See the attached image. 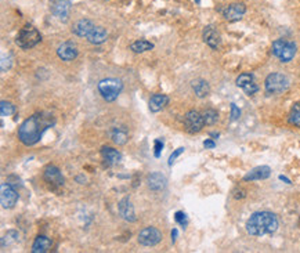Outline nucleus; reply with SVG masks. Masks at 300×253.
<instances>
[{
  "label": "nucleus",
  "mask_w": 300,
  "mask_h": 253,
  "mask_svg": "<svg viewBox=\"0 0 300 253\" xmlns=\"http://www.w3.org/2000/svg\"><path fill=\"white\" fill-rule=\"evenodd\" d=\"M17 240H18V234L15 233V231H8V233L1 238V244L7 241V245H8V244H11V242H15Z\"/></svg>",
  "instance_id": "obj_32"
},
{
  "label": "nucleus",
  "mask_w": 300,
  "mask_h": 253,
  "mask_svg": "<svg viewBox=\"0 0 300 253\" xmlns=\"http://www.w3.org/2000/svg\"><path fill=\"white\" fill-rule=\"evenodd\" d=\"M194 1H195L197 4H199V3H201V0H194Z\"/></svg>",
  "instance_id": "obj_40"
},
{
  "label": "nucleus",
  "mask_w": 300,
  "mask_h": 253,
  "mask_svg": "<svg viewBox=\"0 0 300 253\" xmlns=\"http://www.w3.org/2000/svg\"><path fill=\"white\" fill-rule=\"evenodd\" d=\"M174 220H176V223L180 224L183 228L187 227L188 220H187V214H185L184 212H180V210L179 212H176V213H174Z\"/></svg>",
  "instance_id": "obj_31"
},
{
  "label": "nucleus",
  "mask_w": 300,
  "mask_h": 253,
  "mask_svg": "<svg viewBox=\"0 0 300 253\" xmlns=\"http://www.w3.org/2000/svg\"><path fill=\"white\" fill-rule=\"evenodd\" d=\"M155 152H153V155L156 156V158H159L160 156V151L163 149V140H160V138H156L155 140Z\"/></svg>",
  "instance_id": "obj_34"
},
{
  "label": "nucleus",
  "mask_w": 300,
  "mask_h": 253,
  "mask_svg": "<svg viewBox=\"0 0 300 253\" xmlns=\"http://www.w3.org/2000/svg\"><path fill=\"white\" fill-rule=\"evenodd\" d=\"M288 122L294 126H298L300 127V103L294 105V108L291 111V115L288 118Z\"/></svg>",
  "instance_id": "obj_27"
},
{
  "label": "nucleus",
  "mask_w": 300,
  "mask_h": 253,
  "mask_svg": "<svg viewBox=\"0 0 300 253\" xmlns=\"http://www.w3.org/2000/svg\"><path fill=\"white\" fill-rule=\"evenodd\" d=\"M192 90L195 91V94L199 98H204L211 93V87H209V83L204 79H195V80H192Z\"/></svg>",
  "instance_id": "obj_24"
},
{
  "label": "nucleus",
  "mask_w": 300,
  "mask_h": 253,
  "mask_svg": "<svg viewBox=\"0 0 300 253\" xmlns=\"http://www.w3.org/2000/svg\"><path fill=\"white\" fill-rule=\"evenodd\" d=\"M148 187L155 191V192H159L162 190H165L166 187V177L160 173H152V175L148 176L147 179Z\"/></svg>",
  "instance_id": "obj_18"
},
{
  "label": "nucleus",
  "mask_w": 300,
  "mask_h": 253,
  "mask_svg": "<svg viewBox=\"0 0 300 253\" xmlns=\"http://www.w3.org/2000/svg\"><path fill=\"white\" fill-rule=\"evenodd\" d=\"M18 201V192L10 183L1 184L0 190V202L4 209H13Z\"/></svg>",
  "instance_id": "obj_7"
},
{
  "label": "nucleus",
  "mask_w": 300,
  "mask_h": 253,
  "mask_svg": "<svg viewBox=\"0 0 300 253\" xmlns=\"http://www.w3.org/2000/svg\"><path fill=\"white\" fill-rule=\"evenodd\" d=\"M77 47L74 42H64L57 49V56L63 61H74L77 57Z\"/></svg>",
  "instance_id": "obj_13"
},
{
  "label": "nucleus",
  "mask_w": 300,
  "mask_h": 253,
  "mask_svg": "<svg viewBox=\"0 0 300 253\" xmlns=\"http://www.w3.org/2000/svg\"><path fill=\"white\" fill-rule=\"evenodd\" d=\"M94 26L96 25L90 20H80L77 21L76 24L74 25L72 31H74V33H75L76 36H79V38H86Z\"/></svg>",
  "instance_id": "obj_21"
},
{
  "label": "nucleus",
  "mask_w": 300,
  "mask_h": 253,
  "mask_svg": "<svg viewBox=\"0 0 300 253\" xmlns=\"http://www.w3.org/2000/svg\"><path fill=\"white\" fill-rule=\"evenodd\" d=\"M53 247V242L50 238H47L45 235H39L36 237V240L33 242L32 245V252L33 253H46L49 252Z\"/></svg>",
  "instance_id": "obj_20"
},
{
  "label": "nucleus",
  "mask_w": 300,
  "mask_h": 253,
  "mask_svg": "<svg viewBox=\"0 0 300 253\" xmlns=\"http://www.w3.org/2000/svg\"><path fill=\"white\" fill-rule=\"evenodd\" d=\"M278 230V219L271 212H256L246 221V231L250 235L262 237L274 234Z\"/></svg>",
  "instance_id": "obj_2"
},
{
  "label": "nucleus",
  "mask_w": 300,
  "mask_h": 253,
  "mask_svg": "<svg viewBox=\"0 0 300 253\" xmlns=\"http://www.w3.org/2000/svg\"><path fill=\"white\" fill-rule=\"evenodd\" d=\"M204 40L206 45L212 47V49H215V50L219 47L220 42H222L220 33H219V31L213 25H208L204 29Z\"/></svg>",
  "instance_id": "obj_16"
},
{
  "label": "nucleus",
  "mask_w": 300,
  "mask_h": 253,
  "mask_svg": "<svg viewBox=\"0 0 300 253\" xmlns=\"http://www.w3.org/2000/svg\"><path fill=\"white\" fill-rule=\"evenodd\" d=\"M204 147L206 149H213L216 147V143L213 140H205L204 141Z\"/></svg>",
  "instance_id": "obj_36"
},
{
  "label": "nucleus",
  "mask_w": 300,
  "mask_h": 253,
  "mask_svg": "<svg viewBox=\"0 0 300 253\" xmlns=\"http://www.w3.org/2000/svg\"><path fill=\"white\" fill-rule=\"evenodd\" d=\"M71 11V1L70 0H56L51 4V13L57 17L58 20L67 21Z\"/></svg>",
  "instance_id": "obj_14"
},
{
  "label": "nucleus",
  "mask_w": 300,
  "mask_h": 253,
  "mask_svg": "<svg viewBox=\"0 0 300 253\" xmlns=\"http://www.w3.org/2000/svg\"><path fill=\"white\" fill-rule=\"evenodd\" d=\"M118 209H119V214L125 219L126 221H130V223H134L136 221V213H134V208L132 205V202L129 198H123L119 201L118 203Z\"/></svg>",
  "instance_id": "obj_15"
},
{
  "label": "nucleus",
  "mask_w": 300,
  "mask_h": 253,
  "mask_svg": "<svg viewBox=\"0 0 300 253\" xmlns=\"http://www.w3.org/2000/svg\"><path fill=\"white\" fill-rule=\"evenodd\" d=\"M280 180H282V182L288 183V184H291V180H289V179H287L285 176H280Z\"/></svg>",
  "instance_id": "obj_38"
},
{
  "label": "nucleus",
  "mask_w": 300,
  "mask_h": 253,
  "mask_svg": "<svg viewBox=\"0 0 300 253\" xmlns=\"http://www.w3.org/2000/svg\"><path fill=\"white\" fill-rule=\"evenodd\" d=\"M162 241V233L155 227H147L139 234V242L144 247H155Z\"/></svg>",
  "instance_id": "obj_9"
},
{
  "label": "nucleus",
  "mask_w": 300,
  "mask_h": 253,
  "mask_svg": "<svg viewBox=\"0 0 300 253\" xmlns=\"http://www.w3.org/2000/svg\"><path fill=\"white\" fill-rule=\"evenodd\" d=\"M271 175V169L268 166H257L252 169L248 175L243 177L245 182H255V180H266Z\"/></svg>",
  "instance_id": "obj_17"
},
{
  "label": "nucleus",
  "mask_w": 300,
  "mask_h": 253,
  "mask_svg": "<svg viewBox=\"0 0 300 253\" xmlns=\"http://www.w3.org/2000/svg\"><path fill=\"white\" fill-rule=\"evenodd\" d=\"M176 238H177V230L174 228V230L172 231V242H173V244L176 242Z\"/></svg>",
  "instance_id": "obj_37"
},
{
  "label": "nucleus",
  "mask_w": 300,
  "mask_h": 253,
  "mask_svg": "<svg viewBox=\"0 0 300 253\" xmlns=\"http://www.w3.org/2000/svg\"><path fill=\"white\" fill-rule=\"evenodd\" d=\"M184 151H185V148H183V147H180V148L176 149V151L173 152L172 155L169 156V166H172L173 162H174V161H176V159H177V158H179V156L181 155V154H183Z\"/></svg>",
  "instance_id": "obj_33"
},
{
  "label": "nucleus",
  "mask_w": 300,
  "mask_h": 253,
  "mask_svg": "<svg viewBox=\"0 0 300 253\" xmlns=\"http://www.w3.org/2000/svg\"><path fill=\"white\" fill-rule=\"evenodd\" d=\"M111 138L118 145H125L129 140L128 130L125 129V127H114L112 133H111Z\"/></svg>",
  "instance_id": "obj_25"
},
{
  "label": "nucleus",
  "mask_w": 300,
  "mask_h": 253,
  "mask_svg": "<svg viewBox=\"0 0 300 253\" xmlns=\"http://www.w3.org/2000/svg\"><path fill=\"white\" fill-rule=\"evenodd\" d=\"M101 155L104 158V161L108 163L109 166H114L116 163H119L122 159L121 152H118L116 149L111 148V147H104L101 149Z\"/></svg>",
  "instance_id": "obj_23"
},
{
  "label": "nucleus",
  "mask_w": 300,
  "mask_h": 253,
  "mask_svg": "<svg viewBox=\"0 0 300 253\" xmlns=\"http://www.w3.org/2000/svg\"><path fill=\"white\" fill-rule=\"evenodd\" d=\"M153 45L150 43L147 40H137V42H133L130 45V50L134 53H144L148 52V50H152Z\"/></svg>",
  "instance_id": "obj_26"
},
{
  "label": "nucleus",
  "mask_w": 300,
  "mask_h": 253,
  "mask_svg": "<svg viewBox=\"0 0 300 253\" xmlns=\"http://www.w3.org/2000/svg\"><path fill=\"white\" fill-rule=\"evenodd\" d=\"M241 117V110L235 104H231V121H236Z\"/></svg>",
  "instance_id": "obj_35"
},
{
  "label": "nucleus",
  "mask_w": 300,
  "mask_h": 253,
  "mask_svg": "<svg viewBox=\"0 0 300 253\" xmlns=\"http://www.w3.org/2000/svg\"><path fill=\"white\" fill-rule=\"evenodd\" d=\"M236 86L241 87L248 96H253L259 90V86L255 83V78L252 73H242L236 79Z\"/></svg>",
  "instance_id": "obj_12"
},
{
  "label": "nucleus",
  "mask_w": 300,
  "mask_h": 253,
  "mask_svg": "<svg viewBox=\"0 0 300 253\" xmlns=\"http://www.w3.org/2000/svg\"><path fill=\"white\" fill-rule=\"evenodd\" d=\"M184 125L187 131H190L192 134L194 133H199L205 126L204 115H201L198 111H190V112L185 114Z\"/></svg>",
  "instance_id": "obj_8"
},
{
  "label": "nucleus",
  "mask_w": 300,
  "mask_h": 253,
  "mask_svg": "<svg viewBox=\"0 0 300 253\" xmlns=\"http://www.w3.org/2000/svg\"><path fill=\"white\" fill-rule=\"evenodd\" d=\"M205 125H215L219 119V114L215 110H206L204 112Z\"/></svg>",
  "instance_id": "obj_29"
},
{
  "label": "nucleus",
  "mask_w": 300,
  "mask_h": 253,
  "mask_svg": "<svg viewBox=\"0 0 300 253\" xmlns=\"http://www.w3.org/2000/svg\"><path fill=\"white\" fill-rule=\"evenodd\" d=\"M169 103V97L166 94H153L150 100V111L151 112H159Z\"/></svg>",
  "instance_id": "obj_22"
},
{
  "label": "nucleus",
  "mask_w": 300,
  "mask_h": 253,
  "mask_svg": "<svg viewBox=\"0 0 300 253\" xmlns=\"http://www.w3.org/2000/svg\"><path fill=\"white\" fill-rule=\"evenodd\" d=\"M40 40H42V36H40L38 29L33 28L32 25H26L19 31L18 36L15 39V45L22 50H28V49H32L36 45H39Z\"/></svg>",
  "instance_id": "obj_4"
},
{
  "label": "nucleus",
  "mask_w": 300,
  "mask_h": 253,
  "mask_svg": "<svg viewBox=\"0 0 300 253\" xmlns=\"http://www.w3.org/2000/svg\"><path fill=\"white\" fill-rule=\"evenodd\" d=\"M97 89L100 91L101 97L105 100V101H115L118 96L121 94L122 89H123V84L119 79L115 78H107L102 79L98 82V86Z\"/></svg>",
  "instance_id": "obj_3"
},
{
  "label": "nucleus",
  "mask_w": 300,
  "mask_h": 253,
  "mask_svg": "<svg viewBox=\"0 0 300 253\" xmlns=\"http://www.w3.org/2000/svg\"><path fill=\"white\" fill-rule=\"evenodd\" d=\"M222 13H223V17L225 20L234 22V21H239L242 18L243 14L246 13V7L242 3H234V4H230V6L223 8Z\"/></svg>",
  "instance_id": "obj_11"
},
{
  "label": "nucleus",
  "mask_w": 300,
  "mask_h": 253,
  "mask_svg": "<svg viewBox=\"0 0 300 253\" xmlns=\"http://www.w3.org/2000/svg\"><path fill=\"white\" fill-rule=\"evenodd\" d=\"M211 137H215V138H217V137H219V133H211Z\"/></svg>",
  "instance_id": "obj_39"
},
{
  "label": "nucleus",
  "mask_w": 300,
  "mask_h": 253,
  "mask_svg": "<svg viewBox=\"0 0 300 253\" xmlns=\"http://www.w3.org/2000/svg\"><path fill=\"white\" fill-rule=\"evenodd\" d=\"M11 64H13V56L8 53V54H3L1 56V71L6 72L11 68Z\"/></svg>",
  "instance_id": "obj_30"
},
{
  "label": "nucleus",
  "mask_w": 300,
  "mask_h": 253,
  "mask_svg": "<svg viewBox=\"0 0 300 253\" xmlns=\"http://www.w3.org/2000/svg\"><path fill=\"white\" fill-rule=\"evenodd\" d=\"M266 91L268 94H280L287 90L288 86H289V80L285 75L274 72V73H270L266 79Z\"/></svg>",
  "instance_id": "obj_6"
},
{
  "label": "nucleus",
  "mask_w": 300,
  "mask_h": 253,
  "mask_svg": "<svg viewBox=\"0 0 300 253\" xmlns=\"http://www.w3.org/2000/svg\"><path fill=\"white\" fill-rule=\"evenodd\" d=\"M107 36H108V33H107V31L102 26H94L90 31L89 35L86 36V39L89 40L90 43H93V45H101V43H104L107 40Z\"/></svg>",
  "instance_id": "obj_19"
},
{
  "label": "nucleus",
  "mask_w": 300,
  "mask_h": 253,
  "mask_svg": "<svg viewBox=\"0 0 300 253\" xmlns=\"http://www.w3.org/2000/svg\"><path fill=\"white\" fill-rule=\"evenodd\" d=\"M43 180H45L51 189H58L64 186V177L61 175L60 169L54 165H49L43 172Z\"/></svg>",
  "instance_id": "obj_10"
},
{
  "label": "nucleus",
  "mask_w": 300,
  "mask_h": 253,
  "mask_svg": "<svg viewBox=\"0 0 300 253\" xmlns=\"http://www.w3.org/2000/svg\"><path fill=\"white\" fill-rule=\"evenodd\" d=\"M56 124L54 117L47 112L33 114L32 117L25 119L18 129V138L21 143L29 147L39 143V140L45 134L47 129H50Z\"/></svg>",
  "instance_id": "obj_1"
},
{
  "label": "nucleus",
  "mask_w": 300,
  "mask_h": 253,
  "mask_svg": "<svg viewBox=\"0 0 300 253\" xmlns=\"http://www.w3.org/2000/svg\"><path fill=\"white\" fill-rule=\"evenodd\" d=\"M273 54L281 63H289L296 54V45L285 39L275 40L273 43Z\"/></svg>",
  "instance_id": "obj_5"
},
{
  "label": "nucleus",
  "mask_w": 300,
  "mask_h": 253,
  "mask_svg": "<svg viewBox=\"0 0 300 253\" xmlns=\"http://www.w3.org/2000/svg\"><path fill=\"white\" fill-rule=\"evenodd\" d=\"M14 112H15V107L11 103H7V101H1L0 103V114H1V117H11Z\"/></svg>",
  "instance_id": "obj_28"
}]
</instances>
